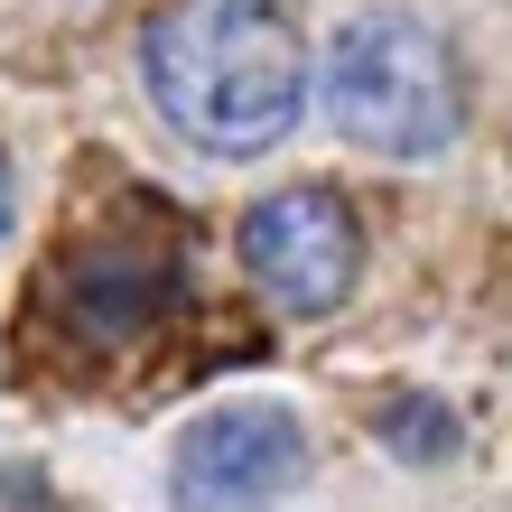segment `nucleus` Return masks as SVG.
Masks as SVG:
<instances>
[{"label": "nucleus", "instance_id": "f257e3e1", "mask_svg": "<svg viewBox=\"0 0 512 512\" xmlns=\"http://www.w3.org/2000/svg\"><path fill=\"white\" fill-rule=\"evenodd\" d=\"M187 326V224L140 187H103L94 215H66L19 289V382H94L122 373Z\"/></svg>", "mask_w": 512, "mask_h": 512}, {"label": "nucleus", "instance_id": "f03ea898", "mask_svg": "<svg viewBox=\"0 0 512 512\" xmlns=\"http://www.w3.org/2000/svg\"><path fill=\"white\" fill-rule=\"evenodd\" d=\"M140 84L205 159H261L308 112V38L280 0H168L140 28Z\"/></svg>", "mask_w": 512, "mask_h": 512}, {"label": "nucleus", "instance_id": "7ed1b4c3", "mask_svg": "<svg viewBox=\"0 0 512 512\" xmlns=\"http://www.w3.org/2000/svg\"><path fill=\"white\" fill-rule=\"evenodd\" d=\"M326 112L354 149L373 159H438L466 131V75L457 47L410 10H364L345 19L336 56H326Z\"/></svg>", "mask_w": 512, "mask_h": 512}, {"label": "nucleus", "instance_id": "20e7f679", "mask_svg": "<svg viewBox=\"0 0 512 512\" xmlns=\"http://www.w3.org/2000/svg\"><path fill=\"white\" fill-rule=\"evenodd\" d=\"M233 261L280 317L308 326V317H336L364 280V224L326 177H298V187H270L261 205H243Z\"/></svg>", "mask_w": 512, "mask_h": 512}, {"label": "nucleus", "instance_id": "39448f33", "mask_svg": "<svg viewBox=\"0 0 512 512\" xmlns=\"http://www.w3.org/2000/svg\"><path fill=\"white\" fill-rule=\"evenodd\" d=\"M308 475V429L280 401H224L205 410L168 457V503L177 512H270Z\"/></svg>", "mask_w": 512, "mask_h": 512}, {"label": "nucleus", "instance_id": "423d86ee", "mask_svg": "<svg viewBox=\"0 0 512 512\" xmlns=\"http://www.w3.org/2000/svg\"><path fill=\"white\" fill-rule=\"evenodd\" d=\"M373 429H382V447L401 466H447L457 457V438H466V419L438 401V391H391V401L373 410Z\"/></svg>", "mask_w": 512, "mask_h": 512}, {"label": "nucleus", "instance_id": "0eeeda50", "mask_svg": "<svg viewBox=\"0 0 512 512\" xmlns=\"http://www.w3.org/2000/svg\"><path fill=\"white\" fill-rule=\"evenodd\" d=\"M0 233H10V149H0Z\"/></svg>", "mask_w": 512, "mask_h": 512}]
</instances>
